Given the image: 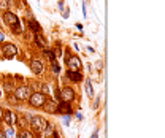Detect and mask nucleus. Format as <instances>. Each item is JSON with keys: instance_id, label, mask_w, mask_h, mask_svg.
<instances>
[{"instance_id": "1", "label": "nucleus", "mask_w": 165, "mask_h": 138, "mask_svg": "<svg viewBox=\"0 0 165 138\" xmlns=\"http://www.w3.org/2000/svg\"><path fill=\"white\" fill-rule=\"evenodd\" d=\"M46 100H48V99H46V95H45V94H40V92H37V94H30V97H29L30 105H32V106H37V108L46 105Z\"/></svg>"}, {"instance_id": "2", "label": "nucleus", "mask_w": 165, "mask_h": 138, "mask_svg": "<svg viewBox=\"0 0 165 138\" xmlns=\"http://www.w3.org/2000/svg\"><path fill=\"white\" fill-rule=\"evenodd\" d=\"M30 124H32V127L37 130V132H41V130H45L46 126H48V122L45 118H41V116H33L30 119Z\"/></svg>"}, {"instance_id": "3", "label": "nucleus", "mask_w": 165, "mask_h": 138, "mask_svg": "<svg viewBox=\"0 0 165 138\" xmlns=\"http://www.w3.org/2000/svg\"><path fill=\"white\" fill-rule=\"evenodd\" d=\"M60 99H62V102H65V103H70V102L75 99V92H73V89H70V87H64V89L60 91Z\"/></svg>"}, {"instance_id": "4", "label": "nucleus", "mask_w": 165, "mask_h": 138, "mask_svg": "<svg viewBox=\"0 0 165 138\" xmlns=\"http://www.w3.org/2000/svg\"><path fill=\"white\" fill-rule=\"evenodd\" d=\"M3 54H5L7 59H11V57H15L16 54H18V48L13 45V43H7L3 46Z\"/></svg>"}, {"instance_id": "5", "label": "nucleus", "mask_w": 165, "mask_h": 138, "mask_svg": "<svg viewBox=\"0 0 165 138\" xmlns=\"http://www.w3.org/2000/svg\"><path fill=\"white\" fill-rule=\"evenodd\" d=\"M16 97L21 99V100H25V99H29L30 97V89L27 87V86H21L16 89Z\"/></svg>"}, {"instance_id": "6", "label": "nucleus", "mask_w": 165, "mask_h": 138, "mask_svg": "<svg viewBox=\"0 0 165 138\" xmlns=\"http://www.w3.org/2000/svg\"><path fill=\"white\" fill-rule=\"evenodd\" d=\"M3 21H5L7 24H10L11 27H13V25H16V24L19 22V19H18V16L15 15V13H10V11H7V13H3Z\"/></svg>"}, {"instance_id": "7", "label": "nucleus", "mask_w": 165, "mask_h": 138, "mask_svg": "<svg viewBox=\"0 0 165 138\" xmlns=\"http://www.w3.org/2000/svg\"><path fill=\"white\" fill-rule=\"evenodd\" d=\"M30 68H32V72L35 75H40L41 70H43V62H41V60H32L30 62Z\"/></svg>"}, {"instance_id": "8", "label": "nucleus", "mask_w": 165, "mask_h": 138, "mask_svg": "<svg viewBox=\"0 0 165 138\" xmlns=\"http://www.w3.org/2000/svg\"><path fill=\"white\" fill-rule=\"evenodd\" d=\"M79 65H81V62H79V59H78L76 56H73V57L68 59V67H70V70H72V72H78Z\"/></svg>"}, {"instance_id": "9", "label": "nucleus", "mask_w": 165, "mask_h": 138, "mask_svg": "<svg viewBox=\"0 0 165 138\" xmlns=\"http://www.w3.org/2000/svg\"><path fill=\"white\" fill-rule=\"evenodd\" d=\"M57 111L60 114H70L72 113V108H70V103H65V102H60L59 106H57Z\"/></svg>"}, {"instance_id": "10", "label": "nucleus", "mask_w": 165, "mask_h": 138, "mask_svg": "<svg viewBox=\"0 0 165 138\" xmlns=\"http://www.w3.org/2000/svg\"><path fill=\"white\" fill-rule=\"evenodd\" d=\"M68 78H70L72 81H75V82H79L81 81V75L78 73V72H72V70H68Z\"/></svg>"}, {"instance_id": "11", "label": "nucleus", "mask_w": 165, "mask_h": 138, "mask_svg": "<svg viewBox=\"0 0 165 138\" xmlns=\"http://www.w3.org/2000/svg\"><path fill=\"white\" fill-rule=\"evenodd\" d=\"M2 119H5L8 126H11V124H13V113L11 111H3V118Z\"/></svg>"}, {"instance_id": "12", "label": "nucleus", "mask_w": 165, "mask_h": 138, "mask_svg": "<svg viewBox=\"0 0 165 138\" xmlns=\"http://www.w3.org/2000/svg\"><path fill=\"white\" fill-rule=\"evenodd\" d=\"M29 27H30L32 30H35V32H40V29H41L40 24H38L37 21H33V19H30V21H29Z\"/></svg>"}, {"instance_id": "13", "label": "nucleus", "mask_w": 165, "mask_h": 138, "mask_svg": "<svg viewBox=\"0 0 165 138\" xmlns=\"http://www.w3.org/2000/svg\"><path fill=\"white\" fill-rule=\"evenodd\" d=\"M19 138H33V135L29 130H22V132H19Z\"/></svg>"}, {"instance_id": "14", "label": "nucleus", "mask_w": 165, "mask_h": 138, "mask_svg": "<svg viewBox=\"0 0 165 138\" xmlns=\"http://www.w3.org/2000/svg\"><path fill=\"white\" fill-rule=\"evenodd\" d=\"M35 41H37V45H38V46H41V48H45V43H46V41H45L43 38H41L40 35H37V37H35Z\"/></svg>"}, {"instance_id": "15", "label": "nucleus", "mask_w": 165, "mask_h": 138, "mask_svg": "<svg viewBox=\"0 0 165 138\" xmlns=\"http://www.w3.org/2000/svg\"><path fill=\"white\" fill-rule=\"evenodd\" d=\"M43 132H45V136H49V135L54 132V127L51 126V124H48V126H46V129H45Z\"/></svg>"}, {"instance_id": "16", "label": "nucleus", "mask_w": 165, "mask_h": 138, "mask_svg": "<svg viewBox=\"0 0 165 138\" xmlns=\"http://www.w3.org/2000/svg\"><path fill=\"white\" fill-rule=\"evenodd\" d=\"M45 54H46V57H48L51 62H56V56H54V52H51V51H45Z\"/></svg>"}, {"instance_id": "17", "label": "nucleus", "mask_w": 165, "mask_h": 138, "mask_svg": "<svg viewBox=\"0 0 165 138\" xmlns=\"http://www.w3.org/2000/svg\"><path fill=\"white\" fill-rule=\"evenodd\" d=\"M8 5H10V2H8V0H0V10H5V11H7Z\"/></svg>"}, {"instance_id": "18", "label": "nucleus", "mask_w": 165, "mask_h": 138, "mask_svg": "<svg viewBox=\"0 0 165 138\" xmlns=\"http://www.w3.org/2000/svg\"><path fill=\"white\" fill-rule=\"evenodd\" d=\"M86 92H87V95H92V84H91V81L86 82Z\"/></svg>"}, {"instance_id": "19", "label": "nucleus", "mask_w": 165, "mask_h": 138, "mask_svg": "<svg viewBox=\"0 0 165 138\" xmlns=\"http://www.w3.org/2000/svg\"><path fill=\"white\" fill-rule=\"evenodd\" d=\"M52 70L56 72V73H59V72H60V67H59L56 62H52Z\"/></svg>"}, {"instance_id": "20", "label": "nucleus", "mask_w": 165, "mask_h": 138, "mask_svg": "<svg viewBox=\"0 0 165 138\" xmlns=\"http://www.w3.org/2000/svg\"><path fill=\"white\" fill-rule=\"evenodd\" d=\"M13 30H15L16 33H18V32H21V25H18V24H16V25H13Z\"/></svg>"}, {"instance_id": "21", "label": "nucleus", "mask_w": 165, "mask_h": 138, "mask_svg": "<svg viewBox=\"0 0 165 138\" xmlns=\"http://www.w3.org/2000/svg\"><path fill=\"white\" fill-rule=\"evenodd\" d=\"M5 40V37H3V33H0V43H2V41Z\"/></svg>"}, {"instance_id": "22", "label": "nucleus", "mask_w": 165, "mask_h": 138, "mask_svg": "<svg viewBox=\"0 0 165 138\" xmlns=\"http://www.w3.org/2000/svg\"><path fill=\"white\" fill-rule=\"evenodd\" d=\"M0 138H7V136H5V133H3L2 130H0Z\"/></svg>"}, {"instance_id": "23", "label": "nucleus", "mask_w": 165, "mask_h": 138, "mask_svg": "<svg viewBox=\"0 0 165 138\" xmlns=\"http://www.w3.org/2000/svg\"><path fill=\"white\" fill-rule=\"evenodd\" d=\"M2 118H3V109L0 108V119H2Z\"/></svg>"}]
</instances>
